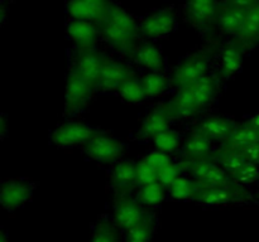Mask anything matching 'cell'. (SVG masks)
<instances>
[{
    "label": "cell",
    "instance_id": "6da1fadb",
    "mask_svg": "<svg viewBox=\"0 0 259 242\" xmlns=\"http://www.w3.org/2000/svg\"><path fill=\"white\" fill-rule=\"evenodd\" d=\"M99 29L104 42L121 55H133L142 37L141 25L136 18L114 2H111L108 14L99 24Z\"/></svg>",
    "mask_w": 259,
    "mask_h": 242
},
{
    "label": "cell",
    "instance_id": "7a4b0ae2",
    "mask_svg": "<svg viewBox=\"0 0 259 242\" xmlns=\"http://www.w3.org/2000/svg\"><path fill=\"white\" fill-rule=\"evenodd\" d=\"M219 90V81L214 75H206L201 80L177 91L168 106L171 120H187L199 115L211 105Z\"/></svg>",
    "mask_w": 259,
    "mask_h": 242
},
{
    "label": "cell",
    "instance_id": "3957f363",
    "mask_svg": "<svg viewBox=\"0 0 259 242\" xmlns=\"http://www.w3.org/2000/svg\"><path fill=\"white\" fill-rule=\"evenodd\" d=\"M210 60L211 55L207 50H199L187 55L175 68L172 77L169 78L171 87L179 91L209 75Z\"/></svg>",
    "mask_w": 259,
    "mask_h": 242
},
{
    "label": "cell",
    "instance_id": "277c9868",
    "mask_svg": "<svg viewBox=\"0 0 259 242\" xmlns=\"http://www.w3.org/2000/svg\"><path fill=\"white\" fill-rule=\"evenodd\" d=\"M195 202L204 206H227L235 203H249L253 196L247 187L232 184L225 187H199L194 198Z\"/></svg>",
    "mask_w": 259,
    "mask_h": 242
},
{
    "label": "cell",
    "instance_id": "5b68a950",
    "mask_svg": "<svg viewBox=\"0 0 259 242\" xmlns=\"http://www.w3.org/2000/svg\"><path fill=\"white\" fill-rule=\"evenodd\" d=\"M182 169L189 171L192 180L201 187H225L235 184L230 174H228L212 159L197 161H180Z\"/></svg>",
    "mask_w": 259,
    "mask_h": 242
},
{
    "label": "cell",
    "instance_id": "8992f818",
    "mask_svg": "<svg viewBox=\"0 0 259 242\" xmlns=\"http://www.w3.org/2000/svg\"><path fill=\"white\" fill-rule=\"evenodd\" d=\"M222 5L220 0H186V20L200 33L206 34L217 27Z\"/></svg>",
    "mask_w": 259,
    "mask_h": 242
},
{
    "label": "cell",
    "instance_id": "52a82bcc",
    "mask_svg": "<svg viewBox=\"0 0 259 242\" xmlns=\"http://www.w3.org/2000/svg\"><path fill=\"white\" fill-rule=\"evenodd\" d=\"M94 87L83 77H81L75 70L71 68L67 76L65 92V113L68 116L80 112L89 103L93 96Z\"/></svg>",
    "mask_w": 259,
    "mask_h": 242
},
{
    "label": "cell",
    "instance_id": "ba28073f",
    "mask_svg": "<svg viewBox=\"0 0 259 242\" xmlns=\"http://www.w3.org/2000/svg\"><path fill=\"white\" fill-rule=\"evenodd\" d=\"M177 24L176 13L172 8H163L149 13L143 18L141 25V34L146 39H161L175 30Z\"/></svg>",
    "mask_w": 259,
    "mask_h": 242
},
{
    "label": "cell",
    "instance_id": "9c48e42d",
    "mask_svg": "<svg viewBox=\"0 0 259 242\" xmlns=\"http://www.w3.org/2000/svg\"><path fill=\"white\" fill-rule=\"evenodd\" d=\"M148 212L144 209L143 204L138 198H133L129 194L118 196L114 204L113 222L119 229L128 232L146 217Z\"/></svg>",
    "mask_w": 259,
    "mask_h": 242
},
{
    "label": "cell",
    "instance_id": "30bf717a",
    "mask_svg": "<svg viewBox=\"0 0 259 242\" xmlns=\"http://www.w3.org/2000/svg\"><path fill=\"white\" fill-rule=\"evenodd\" d=\"M99 134L98 129L85 123H66L53 131L52 143L61 148L86 145Z\"/></svg>",
    "mask_w": 259,
    "mask_h": 242
},
{
    "label": "cell",
    "instance_id": "8fae6325",
    "mask_svg": "<svg viewBox=\"0 0 259 242\" xmlns=\"http://www.w3.org/2000/svg\"><path fill=\"white\" fill-rule=\"evenodd\" d=\"M111 0H67L66 12L70 19L100 24L108 14Z\"/></svg>",
    "mask_w": 259,
    "mask_h": 242
},
{
    "label": "cell",
    "instance_id": "7c38bea8",
    "mask_svg": "<svg viewBox=\"0 0 259 242\" xmlns=\"http://www.w3.org/2000/svg\"><path fill=\"white\" fill-rule=\"evenodd\" d=\"M85 153L89 158L100 163H111L121 158L124 145L110 135L99 133L85 145Z\"/></svg>",
    "mask_w": 259,
    "mask_h": 242
},
{
    "label": "cell",
    "instance_id": "4fadbf2b",
    "mask_svg": "<svg viewBox=\"0 0 259 242\" xmlns=\"http://www.w3.org/2000/svg\"><path fill=\"white\" fill-rule=\"evenodd\" d=\"M106 55L99 52L96 48L88 50H77L72 70H75L81 77L85 78L90 85L98 88L99 78L103 71Z\"/></svg>",
    "mask_w": 259,
    "mask_h": 242
},
{
    "label": "cell",
    "instance_id": "5bb4252c",
    "mask_svg": "<svg viewBox=\"0 0 259 242\" xmlns=\"http://www.w3.org/2000/svg\"><path fill=\"white\" fill-rule=\"evenodd\" d=\"M33 194V184L23 179H13L4 182L0 188V202L3 208L7 211H14L24 206Z\"/></svg>",
    "mask_w": 259,
    "mask_h": 242
},
{
    "label": "cell",
    "instance_id": "9a60e30c",
    "mask_svg": "<svg viewBox=\"0 0 259 242\" xmlns=\"http://www.w3.org/2000/svg\"><path fill=\"white\" fill-rule=\"evenodd\" d=\"M68 38L72 40L77 50H88L96 48L100 35L99 25L86 20L70 19L66 28Z\"/></svg>",
    "mask_w": 259,
    "mask_h": 242
},
{
    "label": "cell",
    "instance_id": "2e32d148",
    "mask_svg": "<svg viewBox=\"0 0 259 242\" xmlns=\"http://www.w3.org/2000/svg\"><path fill=\"white\" fill-rule=\"evenodd\" d=\"M237 124L234 120L225 116H209L200 121L194 129L195 133H199L201 135L206 136L211 141L218 143H224L237 129Z\"/></svg>",
    "mask_w": 259,
    "mask_h": 242
},
{
    "label": "cell",
    "instance_id": "e0dca14e",
    "mask_svg": "<svg viewBox=\"0 0 259 242\" xmlns=\"http://www.w3.org/2000/svg\"><path fill=\"white\" fill-rule=\"evenodd\" d=\"M169 121L172 120L167 103L157 106L144 118L141 129L138 130V138L143 140H149V139L153 140L157 135L168 130Z\"/></svg>",
    "mask_w": 259,
    "mask_h": 242
},
{
    "label": "cell",
    "instance_id": "ac0fdd59",
    "mask_svg": "<svg viewBox=\"0 0 259 242\" xmlns=\"http://www.w3.org/2000/svg\"><path fill=\"white\" fill-rule=\"evenodd\" d=\"M132 76L133 75H132L131 70L124 63L108 57L104 63L100 78H99L98 88L103 91L119 90V87Z\"/></svg>",
    "mask_w": 259,
    "mask_h": 242
},
{
    "label": "cell",
    "instance_id": "d6986e66",
    "mask_svg": "<svg viewBox=\"0 0 259 242\" xmlns=\"http://www.w3.org/2000/svg\"><path fill=\"white\" fill-rule=\"evenodd\" d=\"M215 150L212 148V141L206 136L192 131L191 135L186 139L181 151V161H197L211 159Z\"/></svg>",
    "mask_w": 259,
    "mask_h": 242
},
{
    "label": "cell",
    "instance_id": "ffe728a7",
    "mask_svg": "<svg viewBox=\"0 0 259 242\" xmlns=\"http://www.w3.org/2000/svg\"><path fill=\"white\" fill-rule=\"evenodd\" d=\"M111 184L118 196H125L138 184L137 163L132 160H121L114 166L111 173Z\"/></svg>",
    "mask_w": 259,
    "mask_h": 242
},
{
    "label": "cell",
    "instance_id": "44dd1931",
    "mask_svg": "<svg viewBox=\"0 0 259 242\" xmlns=\"http://www.w3.org/2000/svg\"><path fill=\"white\" fill-rule=\"evenodd\" d=\"M247 13L248 9L232 7V5H227L223 3L219 15H218L217 27L219 28L223 34L235 38L244 23Z\"/></svg>",
    "mask_w": 259,
    "mask_h": 242
},
{
    "label": "cell",
    "instance_id": "7402d4cb",
    "mask_svg": "<svg viewBox=\"0 0 259 242\" xmlns=\"http://www.w3.org/2000/svg\"><path fill=\"white\" fill-rule=\"evenodd\" d=\"M259 141V131L255 130L252 125L245 121L243 125H238L234 133L222 143L220 149L229 151H242L247 146Z\"/></svg>",
    "mask_w": 259,
    "mask_h": 242
},
{
    "label": "cell",
    "instance_id": "603a6c76",
    "mask_svg": "<svg viewBox=\"0 0 259 242\" xmlns=\"http://www.w3.org/2000/svg\"><path fill=\"white\" fill-rule=\"evenodd\" d=\"M133 59L137 65L151 72H159L164 66V57L158 47L152 43H143L136 48Z\"/></svg>",
    "mask_w": 259,
    "mask_h": 242
},
{
    "label": "cell",
    "instance_id": "cb8c5ba5",
    "mask_svg": "<svg viewBox=\"0 0 259 242\" xmlns=\"http://www.w3.org/2000/svg\"><path fill=\"white\" fill-rule=\"evenodd\" d=\"M235 42L239 43L244 49L259 43V4L248 9L244 23L235 37Z\"/></svg>",
    "mask_w": 259,
    "mask_h": 242
},
{
    "label": "cell",
    "instance_id": "d4e9b609",
    "mask_svg": "<svg viewBox=\"0 0 259 242\" xmlns=\"http://www.w3.org/2000/svg\"><path fill=\"white\" fill-rule=\"evenodd\" d=\"M243 50H244V48L235 40L223 48L222 58H220V75H222V77H233L240 70L243 65Z\"/></svg>",
    "mask_w": 259,
    "mask_h": 242
},
{
    "label": "cell",
    "instance_id": "484cf974",
    "mask_svg": "<svg viewBox=\"0 0 259 242\" xmlns=\"http://www.w3.org/2000/svg\"><path fill=\"white\" fill-rule=\"evenodd\" d=\"M157 219L152 213H147L146 217L137 226L126 232L125 242H151L156 233Z\"/></svg>",
    "mask_w": 259,
    "mask_h": 242
},
{
    "label": "cell",
    "instance_id": "4316f807",
    "mask_svg": "<svg viewBox=\"0 0 259 242\" xmlns=\"http://www.w3.org/2000/svg\"><path fill=\"white\" fill-rule=\"evenodd\" d=\"M141 80L144 92H146V97L148 98L158 97V96L163 95L171 86V82L167 78V76L162 72H149L144 75Z\"/></svg>",
    "mask_w": 259,
    "mask_h": 242
},
{
    "label": "cell",
    "instance_id": "83f0119b",
    "mask_svg": "<svg viewBox=\"0 0 259 242\" xmlns=\"http://www.w3.org/2000/svg\"><path fill=\"white\" fill-rule=\"evenodd\" d=\"M211 159L217 161L228 174H230V176L237 173L247 163V159L244 158V155L240 151H229L223 150V149L215 150Z\"/></svg>",
    "mask_w": 259,
    "mask_h": 242
},
{
    "label": "cell",
    "instance_id": "f1b7e54d",
    "mask_svg": "<svg viewBox=\"0 0 259 242\" xmlns=\"http://www.w3.org/2000/svg\"><path fill=\"white\" fill-rule=\"evenodd\" d=\"M199 187L200 184H197L195 180L187 179L185 178V176H180V178L169 187L168 191L172 198L177 199V201H194Z\"/></svg>",
    "mask_w": 259,
    "mask_h": 242
},
{
    "label": "cell",
    "instance_id": "f546056e",
    "mask_svg": "<svg viewBox=\"0 0 259 242\" xmlns=\"http://www.w3.org/2000/svg\"><path fill=\"white\" fill-rule=\"evenodd\" d=\"M119 95L124 101L129 103H139L146 98L142 80L132 76L131 78L125 81L118 90Z\"/></svg>",
    "mask_w": 259,
    "mask_h": 242
},
{
    "label": "cell",
    "instance_id": "4dcf8cb0",
    "mask_svg": "<svg viewBox=\"0 0 259 242\" xmlns=\"http://www.w3.org/2000/svg\"><path fill=\"white\" fill-rule=\"evenodd\" d=\"M118 229L114 222L104 217L99 221L90 242H120Z\"/></svg>",
    "mask_w": 259,
    "mask_h": 242
},
{
    "label": "cell",
    "instance_id": "1f68e13d",
    "mask_svg": "<svg viewBox=\"0 0 259 242\" xmlns=\"http://www.w3.org/2000/svg\"><path fill=\"white\" fill-rule=\"evenodd\" d=\"M164 191L166 188L159 182L142 186L138 193V201L143 206H157V204L162 203V201L164 199Z\"/></svg>",
    "mask_w": 259,
    "mask_h": 242
},
{
    "label": "cell",
    "instance_id": "d6a6232c",
    "mask_svg": "<svg viewBox=\"0 0 259 242\" xmlns=\"http://www.w3.org/2000/svg\"><path fill=\"white\" fill-rule=\"evenodd\" d=\"M153 144L157 150L162 151V153L171 154L175 153L180 148V145H181V138H180V134L176 130L168 129V130L163 131L159 135H157L153 139Z\"/></svg>",
    "mask_w": 259,
    "mask_h": 242
},
{
    "label": "cell",
    "instance_id": "836d02e7",
    "mask_svg": "<svg viewBox=\"0 0 259 242\" xmlns=\"http://www.w3.org/2000/svg\"><path fill=\"white\" fill-rule=\"evenodd\" d=\"M235 184L243 187H249L255 184L259 180V165L254 163H247L232 175Z\"/></svg>",
    "mask_w": 259,
    "mask_h": 242
},
{
    "label": "cell",
    "instance_id": "e575fe53",
    "mask_svg": "<svg viewBox=\"0 0 259 242\" xmlns=\"http://www.w3.org/2000/svg\"><path fill=\"white\" fill-rule=\"evenodd\" d=\"M158 173L159 171L149 165L144 159L137 163V178H138V184L141 187L158 182Z\"/></svg>",
    "mask_w": 259,
    "mask_h": 242
},
{
    "label": "cell",
    "instance_id": "d590c367",
    "mask_svg": "<svg viewBox=\"0 0 259 242\" xmlns=\"http://www.w3.org/2000/svg\"><path fill=\"white\" fill-rule=\"evenodd\" d=\"M184 170L181 166V164H175L171 163L169 165H167L166 168H163L162 170H159L158 173V182L164 187L166 189H168L177 179L181 176V171Z\"/></svg>",
    "mask_w": 259,
    "mask_h": 242
},
{
    "label": "cell",
    "instance_id": "8d00e7d4",
    "mask_svg": "<svg viewBox=\"0 0 259 242\" xmlns=\"http://www.w3.org/2000/svg\"><path fill=\"white\" fill-rule=\"evenodd\" d=\"M144 160H146L149 165L153 166L154 169H157L158 171L162 170L163 168H166L167 165H169V164L172 163L171 159H169V156H168V154L162 153V151H159V150L149 153L148 155L144 158Z\"/></svg>",
    "mask_w": 259,
    "mask_h": 242
},
{
    "label": "cell",
    "instance_id": "74e56055",
    "mask_svg": "<svg viewBox=\"0 0 259 242\" xmlns=\"http://www.w3.org/2000/svg\"><path fill=\"white\" fill-rule=\"evenodd\" d=\"M240 153L244 155V158L247 159V161L249 163H254L259 165V141L252 144V145L247 146L244 150H242Z\"/></svg>",
    "mask_w": 259,
    "mask_h": 242
},
{
    "label": "cell",
    "instance_id": "f35d334b",
    "mask_svg": "<svg viewBox=\"0 0 259 242\" xmlns=\"http://www.w3.org/2000/svg\"><path fill=\"white\" fill-rule=\"evenodd\" d=\"M224 4L242 8V9H250V8H253L254 5L259 4V0H225Z\"/></svg>",
    "mask_w": 259,
    "mask_h": 242
},
{
    "label": "cell",
    "instance_id": "ab89813d",
    "mask_svg": "<svg viewBox=\"0 0 259 242\" xmlns=\"http://www.w3.org/2000/svg\"><path fill=\"white\" fill-rule=\"evenodd\" d=\"M247 123L249 124V125H252L253 128L255 129V130L259 131V111L257 113H255V115H253L252 117H250L249 120L247 121Z\"/></svg>",
    "mask_w": 259,
    "mask_h": 242
},
{
    "label": "cell",
    "instance_id": "60d3db41",
    "mask_svg": "<svg viewBox=\"0 0 259 242\" xmlns=\"http://www.w3.org/2000/svg\"><path fill=\"white\" fill-rule=\"evenodd\" d=\"M0 124H2V128H0V131H2V134L4 135L5 133H7V121H5V116L3 115L2 116V120H0Z\"/></svg>",
    "mask_w": 259,
    "mask_h": 242
},
{
    "label": "cell",
    "instance_id": "b9f144b4",
    "mask_svg": "<svg viewBox=\"0 0 259 242\" xmlns=\"http://www.w3.org/2000/svg\"><path fill=\"white\" fill-rule=\"evenodd\" d=\"M0 242H10L9 239H8L7 234H5L4 232H3V233H2V237H0Z\"/></svg>",
    "mask_w": 259,
    "mask_h": 242
}]
</instances>
